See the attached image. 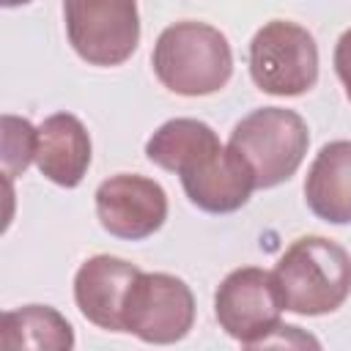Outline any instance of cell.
I'll list each match as a JSON object with an SVG mask.
<instances>
[{
	"mask_svg": "<svg viewBox=\"0 0 351 351\" xmlns=\"http://www.w3.org/2000/svg\"><path fill=\"white\" fill-rule=\"evenodd\" d=\"M145 156L181 178L192 206L208 214L239 211L255 186V173L239 151L222 145L217 132L197 118H170L145 143Z\"/></svg>",
	"mask_w": 351,
	"mask_h": 351,
	"instance_id": "6da1fadb",
	"label": "cell"
},
{
	"mask_svg": "<svg viewBox=\"0 0 351 351\" xmlns=\"http://www.w3.org/2000/svg\"><path fill=\"white\" fill-rule=\"evenodd\" d=\"M151 66L167 90L178 96H208L228 85L233 74V52L222 30L184 19L159 33Z\"/></svg>",
	"mask_w": 351,
	"mask_h": 351,
	"instance_id": "7a4b0ae2",
	"label": "cell"
},
{
	"mask_svg": "<svg viewBox=\"0 0 351 351\" xmlns=\"http://www.w3.org/2000/svg\"><path fill=\"white\" fill-rule=\"evenodd\" d=\"M274 280L285 310L326 315L343 307L351 293V255L326 236H302L280 255Z\"/></svg>",
	"mask_w": 351,
	"mask_h": 351,
	"instance_id": "3957f363",
	"label": "cell"
},
{
	"mask_svg": "<svg viewBox=\"0 0 351 351\" xmlns=\"http://www.w3.org/2000/svg\"><path fill=\"white\" fill-rule=\"evenodd\" d=\"M228 145L250 165L255 186L271 189L299 170L310 145V132L299 112L285 107H261L233 126Z\"/></svg>",
	"mask_w": 351,
	"mask_h": 351,
	"instance_id": "277c9868",
	"label": "cell"
},
{
	"mask_svg": "<svg viewBox=\"0 0 351 351\" xmlns=\"http://www.w3.org/2000/svg\"><path fill=\"white\" fill-rule=\"evenodd\" d=\"M250 77L271 96H302L318 82V44L288 19L266 22L250 41Z\"/></svg>",
	"mask_w": 351,
	"mask_h": 351,
	"instance_id": "5b68a950",
	"label": "cell"
},
{
	"mask_svg": "<svg viewBox=\"0 0 351 351\" xmlns=\"http://www.w3.org/2000/svg\"><path fill=\"white\" fill-rule=\"evenodd\" d=\"M71 49L90 66H121L140 44L137 0H63Z\"/></svg>",
	"mask_w": 351,
	"mask_h": 351,
	"instance_id": "8992f818",
	"label": "cell"
},
{
	"mask_svg": "<svg viewBox=\"0 0 351 351\" xmlns=\"http://www.w3.org/2000/svg\"><path fill=\"white\" fill-rule=\"evenodd\" d=\"M285 310L274 271L261 266L233 269L214 293V315L219 326L247 348L263 346L280 326Z\"/></svg>",
	"mask_w": 351,
	"mask_h": 351,
	"instance_id": "52a82bcc",
	"label": "cell"
},
{
	"mask_svg": "<svg viewBox=\"0 0 351 351\" xmlns=\"http://www.w3.org/2000/svg\"><path fill=\"white\" fill-rule=\"evenodd\" d=\"M195 324L192 288L167 271H140L123 302V332L143 343L167 346L189 335Z\"/></svg>",
	"mask_w": 351,
	"mask_h": 351,
	"instance_id": "ba28073f",
	"label": "cell"
},
{
	"mask_svg": "<svg viewBox=\"0 0 351 351\" xmlns=\"http://www.w3.org/2000/svg\"><path fill=\"white\" fill-rule=\"evenodd\" d=\"M93 197L99 225L123 241H143L154 236L167 219V192L159 181L137 173L104 178Z\"/></svg>",
	"mask_w": 351,
	"mask_h": 351,
	"instance_id": "9c48e42d",
	"label": "cell"
},
{
	"mask_svg": "<svg viewBox=\"0 0 351 351\" xmlns=\"http://www.w3.org/2000/svg\"><path fill=\"white\" fill-rule=\"evenodd\" d=\"M140 269L115 255H93L74 274L80 313L107 332H123V302Z\"/></svg>",
	"mask_w": 351,
	"mask_h": 351,
	"instance_id": "30bf717a",
	"label": "cell"
},
{
	"mask_svg": "<svg viewBox=\"0 0 351 351\" xmlns=\"http://www.w3.org/2000/svg\"><path fill=\"white\" fill-rule=\"evenodd\" d=\"M90 134L71 112L44 118L36 132V165L44 178L74 189L90 167Z\"/></svg>",
	"mask_w": 351,
	"mask_h": 351,
	"instance_id": "8fae6325",
	"label": "cell"
},
{
	"mask_svg": "<svg viewBox=\"0 0 351 351\" xmlns=\"http://www.w3.org/2000/svg\"><path fill=\"white\" fill-rule=\"evenodd\" d=\"M304 200L324 222H351V140L321 145L304 178Z\"/></svg>",
	"mask_w": 351,
	"mask_h": 351,
	"instance_id": "7c38bea8",
	"label": "cell"
},
{
	"mask_svg": "<svg viewBox=\"0 0 351 351\" xmlns=\"http://www.w3.org/2000/svg\"><path fill=\"white\" fill-rule=\"evenodd\" d=\"M0 346L5 351H69L74 348L71 324L49 304H25L0 318Z\"/></svg>",
	"mask_w": 351,
	"mask_h": 351,
	"instance_id": "4fadbf2b",
	"label": "cell"
},
{
	"mask_svg": "<svg viewBox=\"0 0 351 351\" xmlns=\"http://www.w3.org/2000/svg\"><path fill=\"white\" fill-rule=\"evenodd\" d=\"M36 132L27 118L3 115V173L8 178L22 176L36 162Z\"/></svg>",
	"mask_w": 351,
	"mask_h": 351,
	"instance_id": "5bb4252c",
	"label": "cell"
},
{
	"mask_svg": "<svg viewBox=\"0 0 351 351\" xmlns=\"http://www.w3.org/2000/svg\"><path fill=\"white\" fill-rule=\"evenodd\" d=\"M332 60H335V71H337V77H340V82L346 88V96L351 101V27L337 38Z\"/></svg>",
	"mask_w": 351,
	"mask_h": 351,
	"instance_id": "9a60e30c",
	"label": "cell"
},
{
	"mask_svg": "<svg viewBox=\"0 0 351 351\" xmlns=\"http://www.w3.org/2000/svg\"><path fill=\"white\" fill-rule=\"evenodd\" d=\"M5 8H16V5H25V3H30V0H0Z\"/></svg>",
	"mask_w": 351,
	"mask_h": 351,
	"instance_id": "2e32d148",
	"label": "cell"
}]
</instances>
